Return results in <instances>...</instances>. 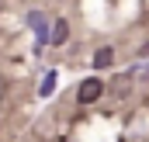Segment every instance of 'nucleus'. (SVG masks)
I'll list each match as a JSON object with an SVG mask.
<instances>
[{
	"mask_svg": "<svg viewBox=\"0 0 149 142\" xmlns=\"http://www.w3.org/2000/svg\"><path fill=\"white\" fill-rule=\"evenodd\" d=\"M28 28L35 31V52H38V49L49 42V35H52V31H49V17H45L42 10H31V14H28Z\"/></svg>",
	"mask_w": 149,
	"mask_h": 142,
	"instance_id": "obj_1",
	"label": "nucleus"
},
{
	"mask_svg": "<svg viewBox=\"0 0 149 142\" xmlns=\"http://www.w3.org/2000/svg\"><path fill=\"white\" fill-rule=\"evenodd\" d=\"M101 94H104V83H101V80H83L80 90H76V101H80V104H94Z\"/></svg>",
	"mask_w": 149,
	"mask_h": 142,
	"instance_id": "obj_2",
	"label": "nucleus"
},
{
	"mask_svg": "<svg viewBox=\"0 0 149 142\" xmlns=\"http://www.w3.org/2000/svg\"><path fill=\"white\" fill-rule=\"evenodd\" d=\"M66 38H70V24H66V17H59V21L52 24V35H49V45H66Z\"/></svg>",
	"mask_w": 149,
	"mask_h": 142,
	"instance_id": "obj_3",
	"label": "nucleus"
},
{
	"mask_svg": "<svg viewBox=\"0 0 149 142\" xmlns=\"http://www.w3.org/2000/svg\"><path fill=\"white\" fill-rule=\"evenodd\" d=\"M111 63H114V49H111V45H104V49L94 52V66H97V70H108Z\"/></svg>",
	"mask_w": 149,
	"mask_h": 142,
	"instance_id": "obj_4",
	"label": "nucleus"
},
{
	"mask_svg": "<svg viewBox=\"0 0 149 142\" xmlns=\"http://www.w3.org/2000/svg\"><path fill=\"white\" fill-rule=\"evenodd\" d=\"M52 90H56V70H49L42 76V90H38V94H42V97H52Z\"/></svg>",
	"mask_w": 149,
	"mask_h": 142,
	"instance_id": "obj_5",
	"label": "nucleus"
}]
</instances>
